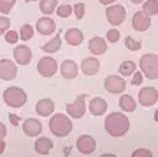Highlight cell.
<instances>
[{
  "label": "cell",
  "mask_w": 158,
  "mask_h": 157,
  "mask_svg": "<svg viewBox=\"0 0 158 157\" xmlns=\"http://www.w3.org/2000/svg\"><path fill=\"white\" fill-rule=\"evenodd\" d=\"M105 131L111 137H122L129 130L128 117L122 112H111L105 118Z\"/></svg>",
  "instance_id": "obj_1"
},
{
  "label": "cell",
  "mask_w": 158,
  "mask_h": 157,
  "mask_svg": "<svg viewBox=\"0 0 158 157\" xmlns=\"http://www.w3.org/2000/svg\"><path fill=\"white\" fill-rule=\"evenodd\" d=\"M72 128L73 125H72L71 118L65 114H60V112L55 114L49 120V130L55 137H59V138L68 137L72 133Z\"/></svg>",
  "instance_id": "obj_2"
},
{
  "label": "cell",
  "mask_w": 158,
  "mask_h": 157,
  "mask_svg": "<svg viewBox=\"0 0 158 157\" xmlns=\"http://www.w3.org/2000/svg\"><path fill=\"white\" fill-rule=\"evenodd\" d=\"M4 104L13 108L23 107L27 101V94H26L20 87H9L3 92Z\"/></svg>",
  "instance_id": "obj_3"
},
{
  "label": "cell",
  "mask_w": 158,
  "mask_h": 157,
  "mask_svg": "<svg viewBox=\"0 0 158 157\" xmlns=\"http://www.w3.org/2000/svg\"><path fill=\"white\" fill-rule=\"evenodd\" d=\"M139 69L141 74L145 75L148 79L158 78V55L157 54H145L139 59Z\"/></svg>",
  "instance_id": "obj_4"
},
{
  "label": "cell",
  "mask_w": 158,
  "mask_h": 157,
  "mask_svg": "<svg viewBox=\"0 0 158 157\" xmlns=\"http://www.w3.org/2000/svg\"><path fill=\"white\" fill-rule=\"evenodd\" d=\"M86 98L88 94H81L75 98V101L72 104H66V112L68 116H71L72 118H82L86 111Z\"/></svg>",
  "instance_id": "obj_5"
},
{
  "label": "cell",
  "mask_w": 158,
  "mask_h": 157,
  "mask_svg": "<svg viewBox=\"0 0 158 157\" xmlns=\"http://www.w3.org/2000/svg\"><path fill=\"white\" fill-rule=\"evenodd\" d=\"M106 20L112 26H119L124 23L125 17H127V12L122 4H114L106 9Z\"/></svg>",
  "instance_id": "obj_6"
},
{
  "label": "cell",
  "mask_w": 158,
  "mask_h": 157,
  "mask_svg": "<svg viewBox=\"0 0 158 157\" xmlns=\"http://www.w3.org/2000/svg\"><path fill=\"white\" fill-rule=\"evenodd\" d=\"M104 87L109 94H121L125 91L127 82L124 78H121L118 75H108L104 81Z\"/></svg>",
  "instance_id": "obj_7"
},
{
  "label": "cell",
  "mask_w": 158,
  "mask_h": 157,
  "mask_svg": "<svg viewBox=\"0 0 158 157\" xmlns=\"http://www.w3.org/2000/svg\"><path fill=\"white\" fill-rule=\"evenodd\" d=\"M38 72L45 78H50L58 72V62L53 58H49V56L40 58L38 62Z\"/></svg>",
  "instance_id": "obj_8"
},
{
  "label": "cell",
  "mask_w": 158,
  "mask_h": 157,
  "mask_svg": "<svg viewBox=\"0 0 158 157\" xmlns=\"http://www.w3.org/2000/svg\"><path fill=\"white\" fill-rule=\"evenodd\" d=\"M138 101L142 107H151L155 105L158 101V91L154 87H144L138 92Z\"/></svg>",
  "instance_id": "obj_9"
},
{
  "label": "cell",
  "mask_w": 158,
  "mask_h": 157,
  "mask_svg": "<svg viewBox=\"0 0 158 157\" xmlns=\"http://www.w3.org/2000/svg\"><path fill=\"white\" fill-rule=\"evenodd\" d=\"M17 75V66L10 59H0V79L12 81Z\"/></svg>",
  "instance_id": "obj_10"
},
{
  "label": "cell",
  "mask_w": 158,
  "mask_h": 157,
  "mask_svg": "<svg viewBox=\"0 0 158 157\" xmlns=\"http://www.w3.org/2000/svg\"><path fill=\"white\" fill-rule=\"evenodd\" d=\"M76 149L79 150V153L85 154V156L92 154L94 151H95V149H96L95 138H94V137H91V136H88V134L81 136L78 140H76Z\"/></svg>",
  "instance_id": "obj_11"
},
{
  "label": "cell",
  "mask_w": 158,
  "mask_h": 157,
  "mask_svg": "<svg viewBox=\"0 0 158 157\" xmlns=\"http://www.w3.org/2000/svg\"><path fill=\"white\" fill-rule=\"evenodd\" d=\"M132 28L137 32H145L151 28V17L144 12H137L132 16Z\"/></svg>",
  "instance_id": "obj_12"
},
{
  "label": "cell",
  "mask_w": 158,
  "mask_h": 157,
  "mask_svg": "<svg viewBox=\"0 0 158 157\" xmlns=\"http://www.w3.org/2000/svg\"><path fill=\"white\" fill-rule=\"evenodd\" d=\"M13 56H15V61H16L19 65H29L30 61H32V50L25 45L16 46L13 49Z\"/></svg>",
  "instance_id": "obj_13"
},
{
  "label": "cell",
  "mask_w": 158,
  "mask_h": 157,
  "mask_svg": "<svg viewBox=\"0 0 158 157\" xmlns=\"http://www.w3.org/2000/svg\"><path fill=\"white\" fill-rule=\"evenodd\" d=\"M55 30H56V23L50 17H40L36 22V32H39L40 35H52Z\"/></svg>",
  "instance_id": "obj_14"
},
{
  "label": "cell",
  "mask_w": 158,
  "mask_h": 157,
  "mask_svg": "<svg viewBox=\"0 0 158 157\" xmlns=\"http://www.w3.org/2000/svg\"><path fill=\"white\" fill-rule=\"evenodd\" d=\"M42 123L36 118H27L23 121V133L29 137H36L42 133Z\"/></svg>",
  "instance_id": "obj_15"
},
{
  "label": "cell",
  "mask_w": 158,
  "mask_h": 157,
  "mask_svg": "<svg viewBox=\"0 0 158 157\" xmlns=\"http://www.w3.org/2000/svg\"><path fill=\"white\" fill-rule=\"evenodd\" d=\"M35 110H36V114L42 117H48L50 114H53L55 111V102L49 98H42L39 99L36 105H35Z\"/></svg>",
  "instance_id": "obj_16"
},
{
  "label": "cell",
  "mask_w": 158,
  "mask_h": 157,
  "mask_svg": "<svg viewBox=\"0 0 158 157\" xmlns=\"http://www.w3.org/2000/svg\"><path fill=\"white\" fill-rule=\"evenodd\" d=\"M78 65L75 61L66 59L60 63V74L65 79H75L78 76Z\"/></svg>",
  "instance_id": "obj_17"
},
{
  "label": "cell",
  "mask_w": 158,
  "mask_h": 157,
  "mask_svg": "<svg viewBox=\"0 0 158 157\" xmlns=\"http://www.w3.org/2000/svg\"><path fill=\"white\" fill-rule=\"evenodd\" d=\"M106 110H108V104H106V101L104 98L95 97V98L91 99V102H89V111H91L92 116H95V117L104 116L105 112H106Z\"/></svg>",
  "instance_id": "obj_18"
},
{
  "label": "cell",
  "mask_w": 158,
  "mask_h": 157,
  "mask_svg": "<svg viewBox=\"0 0 158 157\" xmlns=\"http://www.w3.org/2000/svg\"><path fill=\"white\" fill-rule=\"evenodd\" d=\"M81 68H82V72L85 75H88V76H94V75H96L98 72H99L101 63L96 58H85L82 61Z\"/></svg>",
  "instance_id": "obj_19"
},
{
  "label": "cell",
  "mask_w": 158,
  "mask_h": 157,
  "mask_svg": "<svg viewBox=\"0 0 158 157\" xmlns=\"http://www.w3.org/2000/svg\"><path fill=\"white\" fill-rule=\"evenodd\" d=\"M88 48H89V50H91L94 55H102L106 52V49H108L105 39L101 36L92 37L91 41H89V43H88Z\"/></svg>",
  "instance_id": "obj_20"
},
{
  "label": "cell",
  "mask_w": 158,
  "mask_h": 157,
  "mask_svg": "<svg viewBox=\"0 0 158 157\" xmlns=\"http://www.w3.org/2000/svg\"><path fill=\"white\" fill-rule=\"evenodd\" d=\"M65 41L71 46H79L83 42V33L78 28H71L65 32Z\"/></svg>",
  "instance_id": "obj_21"
},
{
  "label": "cell",
  "mask_w": 158,
  "mask_h": 157,
  "mask_svg": "<svg viewBox=\"0 0 158 157\" xmlns=\"http://www.w3.org/2000/svg\"><path fill=\"white\" fill-rule=\"evenodd\" d=\"M52 149H53V141L48 138V137H40L35 143V151L38 154H42V156L49 154V151Z\"/></svg>",
  "instance_id": "obj_22"
},
{
  "label": "cell",
  "mask_w": 158,
  "mask_h": 157,
  "mask_svg": "<svg viewBox=\"0 0 158 157\" xmlns=\"http://www.w3.org/2000/svg\"><path fill=\"white\" fill-rule=\"evenodd\" d=\"M119 107L125 112H132L137 110V102H135V99L131 95L124 94V95H121V98H119Z\"/></svg>",
  "instance_id": "obj_23"
},
{
  "label": "cell",
  "mask_w": 158,
  "mask_h": 157,
  "mask_svg": "<svg viewBox=\"0 0 158 157\" xmlns=\"http://www.w3.org/2000/svg\"><path fill=\"white\" fill-rule=\"evenodd\" d=\"M60 46H62V39H60V35H56V36L49 41L48 43H45L43 46H40V49L46 54H55V52H58L60 49Z\"/></svg>",
  "instance_id": "obj_24"
},
{
  "label": "cell",
  "mask_w": 158,
  "mask_h": 157,
  "mask_svg": "<svg viewBox=\"0 0 158 157\" xmlns=\"http://www.w3.org/2000/svg\"><path fill=\"white\" fill-rule=\"evenodd\" d=\"M56 6H58V0H40V4H39V9H40L42 13L45 15H52L56 10Z\"/></svg>",
  "instance_id": "obj_25"
},
{
  "label": "cell",
  "mask_w": 158,
  "mask_h": 157,
  "mask_svg": "<svg viewBox=\"0 0 158 157\" xmlns=\"http://www.w3.org/2000/svg\"><path fill=\"white\" fill-rule=\"evenodd\" d=\"M135 71H137V65L132 61H124L119 65V74L122 76H131Z\"/></svg>",
  "instance_id": "obj_26"
},
{
  "label": "cell",
  "mask_w": 158,
  "mask_h": 157,
  "mask_svg": "<svg viewBox=\"0 0 158 157\" xmlns=\"http://www.w3.org/2000/svg\"><path fill=\"white\" fill-rule=\"evenodd\" d=\"M142 12L148 16H157L158 15V0H147L142 6Z\"/></svg>",
  "instance_id": "obj_27"
},
{
  "label": "cell",
  "mask_w": 158,
  "mask_h": 157,
  "mask_svg": "<svg viewBox=\"0 0 158 157\" xmlns=\"http://www.w3.org/2000/svg\"><path fill=\"white\" fill-rule=\"evenodd\" d=\"M72 12H73V9H72L71 4H60V6H59V7L55 10V13H56L59 17H62V19H66V17H69Z\"/></svg>",
  "instance_id": "obj_28"
},
{
  "label": "cell",
  "mask_w": 158,
  "mask_h": 157,
  "mask_svg": "<svg viewBox=\"0 0 158 157\" xmlns=\"http://www.w3.org/2000/svg\"><path fill=\"white\" fill-rule=\"evenodd\" d=\"M19 35H20V39L22 41H30L32 37H33V28L30 25H23L20 28V32H19Z\"/></svg>",
  "instance_id": "obj_29"
},
{
  "label": "cell",
  "mask_w": 158,
  "mask_h": 157,
  "mask_svg": "<svg viewBox=\"0 0 158 157\" xmlns=\"http://www.w3.org/2000/svg\"><path fill=\"white\" fill-rule=\"evenodd\" d=\"M142 42L141 41H135L132 36H127L125 37V46L129 50H139L142 48Z\"/></svg>",
  "instance_id": "obj_30"
},
{
  "label": "cell",
  "mask_w": 158,
  "mask_h": 157,
  "mask_svg": "<svg viewBox=\"0 0 158 157\" xmlns=\"http://www.w3.org/2000/svg\"><path fill=\"white\" fill-rule=\"evenodd\" d=\"M15 3H16V0H0V12L4 13V15L10 13Z\"/></svg>",
  "instance_id": "obj_31"
},
{
  "label": "cell",
  "mask_w": 158,
  "mask_h": 157,
  "mask_svg": "<svg viewBox=\"0 0 158 157\" xmlns=\"http://www.w3.org/2000/svg\"><path fill=\"white\" fill-rule=\"evenodd\" d=\"M10 29V19L6 16H0V36Z\"/></svg>",
  "instance_id": "obj_32"
},
{
  "label": "cell",
  "mask_w": 158,
  "mask_h": 157,
  "mask_svg": "<svg viewBox=\"0 0 158 157\" xmlns=\"http://www.w3.org/2000/svg\"><path fill=\"white\" fill-rule=\"evenodd\" d=\"M4 39H6L7 43L13 45V43H16L19 41V33L15 32V30H7V32L4 33Z\"/></svg>",
  "instance_id": "obj_33"
},
{
  "label": "cell",
  "mask_w": 158,
  "mask_h": 157,
  "mask_svg": "<svg viewBox=\"0 0 158 157\" xmlns=\"http://www.w3.org/2000/svg\"><path fill=\"white\" fill-rule=\"evenodd\" d=\"M119 37H121V33H119V30H117V29H111L106 33V39H108V42H111V43H117V42L119 41Z\"/></svg>",
  "instance_id": "obj_34"
},
{
  "label": "cell",
  "mask_w": 158,
  "mask_h": 157,
  "mask_svg": "<svg viewBox=\"0 0 158 157\" xmlns=\"http://www.w3.org/2000/svg\"><path fill=\"white\" fill-rule=\"evenodd\" d=\"M72 9H73V13H75L76 19H79V20H81V19L85 16V4H83V3H76Z\"/></svg>",
  "instance_id": "obj_35"
},
{
  "label": "cell",
  "mask_w": 158,
  "mask_h": 157,
  "mask_svg": "<svg viewBox=\"0 0 158 157\" xmlns=\"http://www.w3.org/2000/svg\"><path fill=\"white\" fill-rule=\"evenodd\" d=\"M132 157H152V153L150 150H145V149H138L135 150L132 153Z\"/></svg>",
  "instance_id": "obj_36"
},
{
  "label": "cell",
  "mask_w": 158,
  "mask_h": 157,
  "mask_svg": "<svg viewBox=\"0 0 158 157\" xmlns=\"http://www.w3.org/2000/svg\"><path fill=\"white\" fill-rule=\"evenodd\" d=\"M134 78H132V81H131V84H132L134 87H137V85H141L144 81H142V74L139 72V71H135L134 72Z\"/></svg>",
  "instance_id": "obj_37"
},
{
  "label": "cell",
  "mask_w": 158,
  "mask_h": 157,
  "mask_svg": "<svg viewBox=\"0 0 158 157\" xmlns=\"http://www.w3.org/2000/svg\"><path fill=\"white\" fill-rule=\"evenodd\" d=\"M9 121H10V124H13V127H16V125L19 124L20 118H19L16 114H9Z\"/></svg>",
  "instance_id": "obj_38"
},
{
  "label": "cell",
  "mask_w": 158,
  "mask_h": 157,
  "mask_svg": "<svg viewBox=\"0 0 158 157\" xmlns=\"http://www.w3.org/2000/svg\"><path fill=\"white\" fill-rule=\"evenodd\" d=\"M7 134V130H6V125L3 123H0V138H4Z\"/></svg>",
  "instance_id": "obj_39"
},
{
  "label": "cell",
  "mask_w": 158,
  "mask_h": 157,
  "mask_svg": "<svg viewBox=\"0 0 158 157\" xmlns=\"http://www.w3.org/2000/svg\"><path fill=\"white\" fill-rule=\"evenodd\" d=\"M4 149H6V143H4L3 138H0V154H3Z\"/></svg>",
  "instance_id": "obj_40"
},
{
  "label": "cell",
  "mask_w": 158,
  "mask_h": 157,
  "mask_svg": "<svg viewBox=\"0 0 158 157\" xmlns=\"http://www.w3.org/2000/svg\"><path fill=\"white\" fill-rule=\"evenodd\" d=\"M115 0H99V3L101 4H111V3H114Z\"/></svg>",
  "instance_id": "obj_41"
},
{
  "label": "cell",
  "mask_w": 158,
  "mask_h": 157,
  "mask_svg": "<svg viewBox=\"0 0 158 157\" xmlns=\"http://www.w3.org/2000/svg\"><path fill=\"white\" fill-rule=\"evenodd\" d=\"M131 2H132L134 4H139V3H142L144 0H131Z\"/></svg>",
  "instance_id": "obj_42"
},
{
  "label": "cell",
  "mask_w": 158,
  "mask_h": 157,
  "mask_svg": "<svg viewBox=\"0 0 158 157\" xmlns=\"http://www.w3.org/2000/svg\"><path fill=\"white\" fill-rule=\"evenodd\" d=\"M25 2H27V3H29V2H36V0H25Z\"/></svg>",
  "instance_id": "obj_43"
}]
</instances>
